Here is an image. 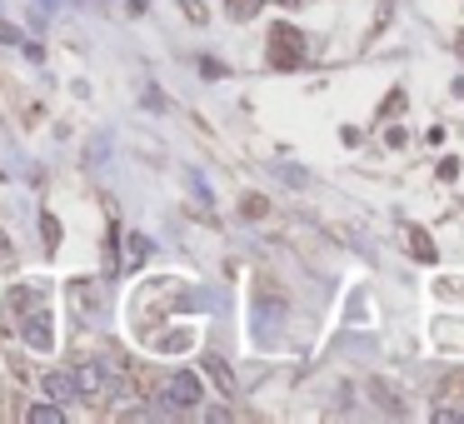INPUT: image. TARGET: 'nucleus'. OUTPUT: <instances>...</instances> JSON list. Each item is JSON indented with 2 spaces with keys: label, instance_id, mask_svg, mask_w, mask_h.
Here are the masks:
<instances>
[{
  "label": "nucleus",
  "instance_id": "nucleus-11",
  "mask_svg": "<svg viewBox=\"0 0 464 424\" xmlns=\"http://www.w3.org/2000/svg\"><path fill=\"white\" fill-rule=\"evenodd\" d=\"M0 255H5V235H0Z\"/></svg>",
  "mask_w": 464,
  "mask_h": 424
},
{
  "label": "nucleus",
  "instance_id": "nucleus-1",
  "mask_svg": "<svg viewBox=\"0 0 464 424\" xmlns=\"http://www.w3.org/2000/svg\"><path fill=\"white\" fill-rule=\"evenodd\" d=\"M160 400H165V410H195V404H200V380H195L190 370H175Z\"/></svg>",
  "mask_w": 464,
  "mask_h": 424
},
{
  "label": "nucleus",
  "instance_id": "nucleus-5",
  "mask_svg": "<svg viewBox=\"0 0 464 424\" xmlns=\"http://www.w3.org/2000/svg\"><path fill=\"white\" fill-rule=\"evenodd\" d=\"M50 315H31L25 320V339H31L35 349H50V325H45Z\"/></svg>",
  "mask_w": 464,
  "mask_h": 424
},
{
  "label": "nucleus",
  "instance_id": "nucleus-10",
  "mask_svg": "<svg viewBox=\"0 0 464 424\" xmlns=\"http://www.w3.org/2000/svg\"><path fill=\"white\" fill-rule=\"evenodd\" d=\"M41 230H45V245H55V239H60V225H55V220H50V215H45V220H41Z\"/></svg>",
  "mask_w": 464,
  "mask_h": 424
},
{
  "label": "nucleus",
  "instance_id": "nucleus-2",
  "mask_svg": "<svg viewBox=\"0 0 464 424\" xmlns=\"http://www.w3.org/2000/svg\"><path fill=\"white\" fill-rule=\"evenodd\" d=\"M76 390H80V400H100L105 390H115V380L105 374V365L100 359H86V365H76Z\"/></svg>",
  "mask_w": 464,
  "mask_h": 424
},
{
  "label": "nucleus",
  "instance_id": "nucleus-9",
  "mask_svg": "<svg viewBox=\"0 0 464 424\" xmlns=\"http://www.w3.org/2000/svg\"><path fill=\"white\" fill-rule=\"evenodd\" d=\"M275 175H280V180H295V185H305V170H295V165H275Z\"/></svg>",
  "mask_w": 464,
  "mask_h": 424
},
{
  "label": "nucleus",
  "instance_id": "nucleus-7",
  "mask_svg": "<svg viewBox=\"0 0 464 424\" xmlns=\"http://www.w3.org/2000/svg\"><path fill=\"white\" fill-rule=\"evenodd\" d=\"M65 414H60V404H35L31 410V424H60Z\"/></svg>",
  "mask_w": 464,
  "mask_h": 424
},
{
  "label": "nucleus",
  "instance_id": "nucleus-6",
  "mask_svg": "<svg viewBox=\"0 0 464 424\" xmlns=\"http://www.w3.org/2000/svg\"><path fill=\"white\" fill-rule=\"evenodd\" d=\"M145 255H150V245H145V235H125V270H135V265H145Z\"/></svg>",
  "mask_w": 464,
  "mask_h": 424
},
{
  "label": "nucleus",
  "instance_id": "nucleus-3",
  "mask_svg": "<svg viewBox=\"0 0 464 424\" xmlns=\"http://www.w3.org/2000/svg\"><path fill=\"white\" fill-rule=\"evenodd\" d=\"M45 394H50V400H60V404H76L80 400L76 374H70V370H45Z\"/></svg>",
  "mask_w": 464,
  "mask_h": 424
},
{
  "label": "nucleus",
  "instance_id": "nucleus-8",
  "mask_svg": "<svg viewBox=\"0 0 464 424\" xmlns=\"http://www.w3.org/2000/svg\"><path fill=\"white\" fill-rule=\"evenodd\" d=\"M414 250H420V260H434V250H430V239H424V230H414Z\"/></svg>",
  "mask_w": 464,
  "mask_h": 424
},
{
  "label": "nucleus",
  "instance_id": "nucleus-4",
  "mask_svg": "<svg viewBox=\"0 0 464 424\" xmlns=\"http://www.w3.org/2000/svg\"><path fill=\"white\" fill-rule=\"evenodd\" d=\"M205 370H210V380L220 384V394L230 400V394H235V370H230V365H225L220 355H210V359H205Z\"/></svg>",
  "mask_w": 464,
  "mask_h": 424
}]
</instances>
